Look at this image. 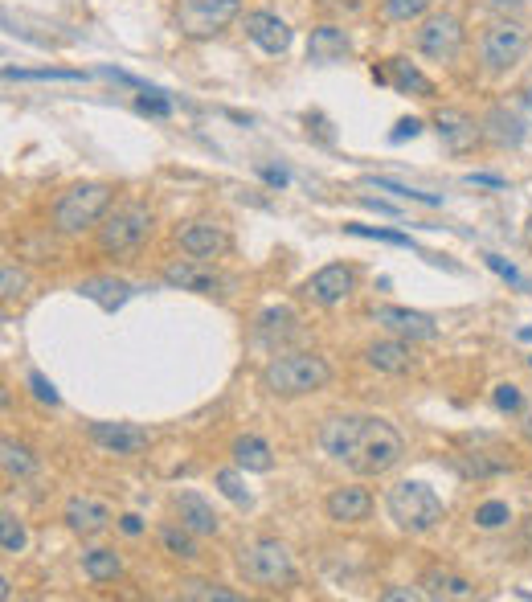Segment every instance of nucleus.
I'll list each match as a JSON object with an SVG mask.
<instances>
[{
  "mask_svg": "<svg viewBox=\"0 0 532 602\" xmlns=\"http://www.w3.org/2000/svg\"><path fill=\"white\" fill-rule=\"evenodd\" d=\"M332 381V365L316 353H279L262 365V390L275 398H303Z\"/></svg>",
  "mask_w": 532,
  "mask_h": 602,
  "instance_id": "nucleus-1",
  "label": "nucleus"
},
{
  "mask_svg": "<svg viewBox=\"0 0 532 602\" xmlns=\"http://www.w3.org/2000/svg\"><path fill=\"white\" fill-rule=\"evenodd\" d=\"M111 201H115V189L103 185V181H86V185H74L66 189L58 201H54V230L58 234H82V230H99V222L111 213Z\"/></svg>",
  "mask_w": 532,
  "mask_h": 602,
  "instance_id": "nucleus-2",
  "label": "nucleus"
},
{
  "mask_svg": "<svg viewBox=\"0 0 532 602\" xmlns=\"http://www.w3.org/2000/svg\"><path fill=\"white\" fill-rule=\"evenodd\" d=\"M385 512L393 516L397 529L406 533H430L442 525V500L422 480H402L385 492Z\"/></svg>",
  "mask_w": 532,
  "mask_h": 602,
  "instance_id": "nucleus-3",
  "label": "nucleus"
},
{
  "mask_svg": "<svg viewBox=\"0 0 532 602\" xmlns=\"http://www.w3.org/2000/svg\"><path fill=\"white\" fill-rule=\"evenodd\" d=\"M148 234H152V209L144 201H123V205H111V213L99 222V250L111 258H123L131 250H140Z\"/></svg>",
  "mask_w": 532,
  "mask_h": 602,
  "instance_id": "nucleus-4",
  "label": "nucleus"
},
{
  "mask_svg": "<svg viewBox=\"0 0 532 602\" xmlns=\"http://www.w3.org/2000/svg\"><path fill=\"white\" fill-rule=\"evenodd\" d=\"M238 570L246 574V582L266 586V590H279L287 582H295V562H291V549L283 541H250L238 549Z\"/></svg>",
  "mask_w": 532,
  "mask_h": 602,
  "instance_id": "nucleus-5",
  "label": "nucleus"
},
{
  "mask_svg": "<svg viewBox=\"0 0 532 602\" xmlns=\"http://www.w3.org/2000/svg\"><path fill=\"white\" fill-rule=\"evenodd\" d=\"M402 459H406L402 435H397L385 418H369L365 435H361V447H357V459H352L348 467L361 471V476H385V471H393Z\"/></svg>",
  "mask_w": 532,
  "mask_h": 602,
  "instance_id": "nucleus-6",
  "label": "nucleus"
},
{
  "mask_svg": "<svg viewBox=\"0 0 532 602\" xmlns=\"http://www.w3.org/2000/svg\"><path fill=\"white\" fill-rule=\"evenodd\" d=\"M528 50V29L520 21H492L479 37V58L487 70H512Z\"/></svg>",
  "mask_w": 532,
  "mask_h": 602,
  "instance_id": "nucleus-7",
  "label": "nucleus"
},
{
  "mask_svg": "<svg viewBox=\"0 0 532 602\" xmlns=\"http://www.w3.org/2000/svg\"><path fill=\"white\" fill-rule=\"evenodd\" d=\"M242 9V0H181L176 5V25L185 37H213L226 29Z\"/></svg>",
  "mask_w": 532,
  "mask_h": 602,
  "instance_id": "nucleus-8",
  "label": "nucleus"
},
{
  "mask_svg": "<svg viewBox=\"0 0 532 602\" xmlns=\"http://www.w3.org/2000/svg\"><path fill=\"white\" fill-rule=\"evenodd\" d=\"M418 54L430 62H455L463 54V21L455 13H430L418 29Z\"/></svg>",
  "mask_w": 532,
  "mask_h": 602,
  "instance_id": "nucleus-9",
  "label": "nucleus"
},
{
  "mask_svg": "<svg viewBox=\"0 0 532 602\" xmlns=\"http://www.w3.org/2000/svg\"><path fill=\"white\" fill-rule=\"evenodd\" d=\"M91 443L103 447L107 455H119V459H131V455H144L152 447V430L148 426H136V422H91Z\"/></svg>",
  "mask_w": 532,
  "mask_h": 602,
  "instance_id": "nucleus-10",
  "label": "nucleus"
},
{
  "mask_svg": "<svg viewBox=\"0 0 532 602\" xmlns=\"http://www.w3.org/2000/svg\"><path fill=\"white\" fill-rule=\"evenodd\" d=\"M365 422L361 414H336L320 426V447L336 459V463H352L357 459V447H361V435H365Z\"/></svg>",
  "mask_w": 532,
  "mask_h": 602,
  "instance_id": "nucleus-11",
  "label": "nucleus"
},
{
  "mask_svg": "<svg viewBox=\"0 0 532 602\" xmlns=\"http://www.w3.org/2000/svg\"><path fill=\"white\" fill-rule=\"evenodd\" d=\"M352 287H357V275H352V267L332 263V267L316 271L312 279L303 283V295L312 299V304H320V308H336V304H344V299L352 295Z\"/></svg>",
  "mask_w": 532,
  "mask_h": 602,
  "instance_id": "nucleus-12",
  "label": "nucleus"
},
{
  "mask_svg": "<svg viewBox=\"0 0 532 602\" xmlns=\"http://www.w3.org/2000/svg\"><path fill=\"white\" fill-rule=\"evenodd\" d=\"M373 324H381L389 336H402V340H434L438 336V324L430 316L397 308V304H377L373 308Z\"/></svg>",
  "mask_w": 532,
  "mask_h": 602,
  "instance_id": "nucleus-13",
  "label": "nucleus"
},
{
  "mask_svg": "<svg viewBox=\"0 0 532 602\" xmlns=\"http://www.w3.org/2000/svg\"><path fill=\"white\" fill-rule=\"evenodd\" d=\"M246 37L262 54H287L291 50V25L275 13H266V9L246 13Z\"/></svg>",
  "mask_w": 532,
  "mask_h": 602,
  "instance_id": "nucleus-14",
  "label": "nucleus"
},
{
  "mask_svg": "<svg viewBox=\"0 0 532 602\" xmlns=\"http://www.w3.org/2000/svg\"><path fill=\"white\" fill-rule=\"evenodd\" d=\"M62 521L78 537H95V533H103L111 525V508L103 500H95V496H74V500H66Z\"/></svg>",
  "mask_w": 532,
  "mask_h": 602,
  "instance_id": "nucleus-15",
  "label": "nucleus"
},
{
  "mask_svg": "<svg viewBox=\"0 0 532 602\" xmlns=\"http://www.w3.org/2000/svg\"><path fill=\"white\" fill-rule=\"evenodd\" d=\"M365 365L377 373H410L414 369V353H410V340L402 336H389V340H373L365 349Z\"/></svg>",
  "mask_w": 532,
  "mask_h": 602,
  "instance_id": "nucleus-16",
  "label": "nucleus"
},
{
  "mask_svg": "<svg viewBox=\"0 0 532 602\" xmlns=\"http://www.w3.org/2000/svg\"><path fill=\"white\" fill-rule=\"evenodd\" d=\"M172 508H176V516H181V525L193 529L197 537H217L221 516L213 512V504L201 492H181V496L172 500Z\"/></svg>",
  "mask_w": 532,
  "mask_h": 602,
  "instance_id": "nucleus-17",
  "label": "nucleus"
},
{
  "mask_svg": "<svg viewBox=\"0 0 532 602\" xmlns=\"http://www.w3.org/2000/svg\"><path fill=\"white\" fill-rule=\"evenodd\" d=\"M164 283L168 287H181V291H213L217 287V271L209 258H181V263H168L164 267Z\"/></svg>",
  "mask_w": 532,
  "mask_h": 602,
  "instance_id": "nucleus-18",
  "label": "nucleus"
},
{
  "mask_svg": "<svg viewBox=\"0 0 532 602\" xmlns=\"http://www.w3.org/2000/svg\"><path fill=\"white\" fill-rule=\"evenodd\" d=\"M434 127H438V140L447 144L451 152H467V148H475V140L483 136V127H479L471 115L451 111V107L434 115Z\"/></svg>",
  "mask_w": 532,
  "mask_h": 602,
  "instance_id": "nucleus-19",
  "label": "nucleus"
},
{
  "mask_svg": "<svg viewBox=\"0 0 532 602\" xmlns=\"http://www.w3.org/2000/svg\"><path fill=\"white\" fill-rule=\"evenodd\" d=\"M181 250L193 258H217V254L230 250V238L217 222H189L181 230Z\"/></svg>",
  "mask_w": 532,
  "mask_h": 602,
  "instance_id": "nucleus-20",
  "label": "nucleus"
},
{
  "mask_svg": "<svg viewBox=\"0 0 532 602\" xmlns=\"http://www.w3.org/2000/svg\"><path fill=\"white\" fill-rule=\"evenodd\" d=\"M324 508H328V516L336 525H361L365 516L373 512V496L365 488H336Z\"/></svg>",
  "mask_w": 532,
  "mask_h": 602,
  "instance_id": "nucleus-21",
  "label": "nucleus"
},
{
  "mask_svg": "<svg viewBox=\"0 0 532 602\" xmlns=\"http://www.w3.org/2000/svg\"><path fill=\"white\" fill-rule=\"evenodd\" d=\"M373 78H377V82H393L397 91H410V95H418V99H430V95H434V82H430L418 66H410L406 58H389V74H385V70H373Z\"/></svg>",
  "mask_w": 532,
  "mask_h": 602,
  "instance_id": "nucleus-22",
  "label": "nucleus"
},
{
  "mask_svg": "<svg viewBox=\"0 0 532 602\" xmlns=\"http://www.w3.org/2000/svg\"><path fill=\"white\" fill-rule=\"evenodd\" d=\"M344 54H348V37H344V29H336V25L312 29V41H307V58H312V62L332 66V62H340Z\"/></svg>",
  "mask_w": 532,
  "mask_h": 602,
  "instance_id": "nucleus-23",
  "label": "nucleus"
},
{
  "mask_svg": "<svg viewBox=\"0 0 532 602\" xmlns=\"http://www.w3.org/2000/svg\"><path fill=\"white\" fill-rule=\"evenodd\" d=\"M418 586L426 598H475V586L451 570H426Z\"/></svg>",
  "mask_w": 532,
  "mask_h": 602,
  "instance_id": "nucleus-24",
  "label": "nucleus"
},
{
  "mask_svg": "<svg viewBox=\"0 0 532 602\" xmlns=\"http://www.w3.org/2000/svg\"><path fill=\"white\" fill-rule=\"evenodd\" d=\"M483 136L492 140V144H500V148H508V144H520V140H524V123H520L516 111L496 107L492 115H487V123H483Z\"/></svg>",
  "mask_w": 532,
  "mask_h": 602,
  "instance_id": "nucleus-25",
  "label": "nucleus"
},
{
  "mask_svg": "<svg viewBox=\"0 0 532 602\" xmlns=\"http://www.w3.org/2000/svg\"><path fill=\"white\" fill-rule=\"evenodd\" d=\"M160 545H164V553L181 557V562H197V557H201L197 533L185 529V525H164V529H160Z\"/></svg>",
  "mask_w": 532,
  "mask_h": 602,
  "instance_id": "nucleus-26",
  "label": "nucleus"
},
{
  "mask_svg": "<svg viewBox=\"0 0 532 602\" xmlns=\"http://www.w3.org/2000/svg\"><path fill=\"white\" fill-rule=\"evenodd\" d=\"M234 463H238L242 471H271V467H275L271 447H266L262 439H254V435H242V439L234 443Z\"/></svg>",
  "mask_w": 532,
  "mask_h": 602,
  "instance_id": "nucleus-27",
  "label": "nucleus"
},
{
  "mask_svg": "<svg viewBox=\"0 0 532 602\" xmlns=\"http://www.w3.org/2000/svg\"><path fill=\"white\" fill-rule=\"evenodd\" d=\"M176 594L189 598V602H242V594H238V590L221 586V582H205V578H185Z\"/></svg>",
  "mask_w": 532,
  "mask_h": 602,
  "instance_id": "nucleus-28",
  "label": "nucleus"
},
{
  "mask_svg": "<svg viewBox=\"0 0 532 602\" xmlns=\"http://www.w3.org/2000/svg\"><path fill=\"white\" fill-rule=\"evenodd\" d=\"M82 574L91 582H115L123 574V562H119L115 549H91L82 557Z\"/></svg>",
  "mask_w": 532,
  "mask_h": 602,
  "instance_id": "nucleus-29",
  "label": "nucleus"
},
{
  "mask_svg": "<svg viewBox=\"0 0 532 602\" xmlns=\"http://www.w3.org/2000/svg\"><path fill=\"white\" fill-rule=\"evenodd\" d=\"M0 463H5V476H13V480H25L37 471V455L25 443H13V439L0 443Z\"/></svg>",
  "mask_w": 532,
  "mask_h": 602,
  "instance_id": "nucleus-30",
  "label": "nucleus"
},
{
  "mask_svg": "<svg viewBox=\"0 0 532 602\" xmlns=\"http://www.w3.org/2000/svg\"><path fill=\"white\" fill-rule=\"evenodd\" d=\"M78 291H82L86 299H99L103 308H119L123 299L131 295V287H127V283H111V279H95V283H82Z\"/></svg>",
  "mask_w": 532,
  "mask_h": 602,
  "instance_id": "nucleus-31",
  "label": "nucleus"
},
{
  "mask_svg": "<svg viewBox=\"0 0 532 602\" xmlns=\"http://www.w3.org/2000/svg\"><path fill=\"white\" fill-rule=\"evenodd\" d=\"M430 5H434V0H385V5H381V13H385V21L410 25V21L426 17V9H430Z\"/></svg>",
  "mask_w": 532,
  "mask_h": 602,
  "instance_id": "nucleus-32",
  "label": "nucleus"
},
{
  "mask_svg": "<svg viewBox=\"0 0 532 602\" xmlns=\"http://www.w3.org/2000/svg\"><path fill=\"white\" fill-rule=\"evenodd\" d=\"M512 521V508L504 504V500H483L479 508H475V529H504Z\"/></svg>",
  "mask_w": 532,
  "mask_h": 602,
  "instance_id": "nucleus-33",
  "label": "nucleus"
},
{
  "mask_svg": "<svg viewBox=\"0 0 532 602\" xmlns=\"http://www.w3.org/2000/svg\"><path fill=\"white\" fill-rule=\"evenodd\" d=\"M291 324H295V312H291V308H271V312H262V316H258V328H254V332H258V340H271L275 332L287 336Z\"/></svg>",
  "mask_w": 532,
  "mask_h": 602,
  "instance_id": "nucleus-34",
  "label": "nucleus"
},
{
  "mask_svg": "<svg viewBox=\"0 0 532 602\" xmlns=\"http://www.w3.org/2000/svg\"><path fill=\"white\" fill-rule=\"evenodd\" d=\"M0 545H5V553H21V549H25V525H21V516L0 512Z\"/></svg>",
  "mask_w": 532,
  "mask_h": 602,
  "instance_id": "nucleus-35",
  "label": "nucleus"
},
{
  "mask_svg": "<svg viewBox=\"0 0 532 602\" xmlns=\"http://www.w3.org/2000/svg\"><path fill=\"white\" fill-rule=\"evenodd\" d=\"M213 484L221 488V496H230L234 504H250V492L242 488V476H238L234 467H226V471H217V476H213Z\"/></svg>",
  "mask_w": 532,
  "mask_h": 602,
  "instance_id": "nucleus-36",
  "label": "nucleus"
},
{
  "mask_svg": "<svg viewBox=\"0 0 532 602\" xmlns=\"http://www.w3.org/2000/svg\"><path fill=\"white\" fill-rule=\"evenodd\" d=\"M381 193H393L397 201H418V205H438V197L434 193H418V189H406V185H397V181H385V177H377L373 181Z\"/></svg>",
  "mask_w": 532,
  "mask_h": 602,
  "instance_id": "nucleus-37",
  "label": "nucleus"
},
{
  "mask_svg": "<svg viewBox=\"0 0 532 602\" xmlns=\"http://www.w3.org/2000/svg\"><path fill=\"white\" fill-rule=\"evenodd\" d=\"M25 271L21 267H13V263H5V267H0V295H5V299H17V295H25Z\"/></svg>",
  "mask_w": 532,
  "mask_h": 602,
  "instance_id": "nucleus-38",
  "label": "nucleus"
},
{
  "mask_svg": "<svg viewBox=\"0 0 532 602\" xmlns=\"http://www.w3.org/2000/svg\"><path fill=\"white\" fill-rule=\"evenodd\" d=\"M348 234H357V238H373V242H389V246H414L406 234H393V230H373V226H348Z\"/></svg>",
  "mask_w": 532,
  "mask_h": 602,
  "instance_id": "nucleus-39",
  "label": "nucleus"
},
{
  "mask_svg": "<svg viewBox=\"0 0 532 602\" xmlns=\"http://www.w3.org/2000/svg\"><path fill=\"white\" fill-rule=\"evenodd\" d=\"M483 263H487V267H492V271H496L500 279H508L512 287H520V291L528 287V279H524V275H520V271H516L512 263H504V258H500V254H483Z\"/></svg>",
  "mask_w": 532,
  "mask_h": 602,
  "instance_id": "nucleus-40",
  "label": "nucleus"
},
{
  "mask_svg": "<svg viewBox=\"0 0 532 602\" xmlns=\"http://www.w3.org/2000/svg\"><path fill=\"white\" fill-rule=\"evenodd\" d=\"M9 78H33V82L62 78V82H82L86 74H78V70H9Z\"/></svg>",
  "mask_w": 532,
  "mask_h": 602,
  "instance_id": "nucleus-41",
  "label": "nucleus"
},
{
  "mask_svg": "<svg viewBox=\"0 0 532 602\" xmlns=\"http://www.w3.org/2000/svg\"><path fill=\"white\" fill-rule=\"evenodd\" d=\"M508 467H512L508 459H487V455H471V459H467L471 476H496V471H508Z\"/></svg>",
  "mask_w": 532,
  "mask_h": 602,
  "instance_id": "nucleus-42",
  "label": "nucleus"
},
{
  "mask_svg": "<svg viewBox=\"0 0 532 602\" xmlns=\"http://www.w3.org/2000/svg\"><path fill=\"white\" fill-rule=\"evenodd\" d=\"M29 390L37 402H46V406H58V390L46 381V373H29Z\"/></svg>",
  "mask_w": 532,
  "mask_h": 602,
  "instance_id": "nucleus-43",
  "label": "nucleus"
},
{
  "mask_svg": "<svg viewBox=\"0 0 532 602\" xmlns=\"http://www.w3.org/2000/svg\"><path fill=\"white\" fill-rule=\"evenodd\" d=\"M136 107H140L144 115H168V111H172V103H168V99H160V91H144Z\"/></svg>",
  "mask_w": 532,
  "mask_h": 602,
  "instance_id": "nucleus-44",
  "label": "nucleus"
},
{
  "mask_svg": "<svg viewBox=\"0 0 532 602\" xmlns=\"http://www.w3.org/2000/svg\"><path fill=\"white\" fill-rule=\"evenodd\" d=\"M422 132V123L418 119H402V123H397L393 127V132H389V144H402V140H414Z\"/></svg>",
  "mask_w": 532,
  "mask_h": 602,
  "instance_id": "nucleus-45",
  "label": "nucleus"
},
{
  "mask_svg": "<svg viewBox=\"0 0 532 602\" xmlns=\"http://www.w3.org/2000/svg\"><path fill=\"white\" fill-rule=\"evenodd\" d=\"M496 406L500 410H520V390H516V385H500V390H496Z\"/></svg>",
  "mask_w": 532,
  "mask_h": 602,
  "instance_id": "nucleus-46",
  "label": "nucleus"
},
{
  "mask_svg": "<svg viewBox=\"0 0 532 602\" xmlns=\"http://www.w3.org/2000/svg\"><path fill=\"white\" fill-rule=\"evenodd\" d=\"M467 185H483V189H504L508 181H504V177H496V172H471V177H467Z\"/></svg>",
  "mask_w": 532,
  "mask_h": 602,
  "instance_id": "nucleus-47",
  "label": "nucleus"
},
{
  "mask_svg": "<svg viewBox=\"0 0 532 602\" xmlns=\"http://www.w3.org/2000/svg\"><path fill=\"white\" fill-rule=\"evenodd\" d=\"M119 529H123L127 537H140V533H144V521H140L136 512H127V516H119Z\"/></svg>",
  "mask_w": 532,
  "mask_h": 602,
  "instance_id": "nucleus-48",
  "label": "nucleus"
},
{
  "mask_svg": "<svg viewBox=\"0 0 532 602\" xmlns=\"http://www.w3.org/2000/svg\"><path fill=\"white\" fill-rule=\"evenodd\" d=\"M381 598H385V602H414V598H426V594H422V590H385Z\"/></svg>",
  "mask_w": 532,
  "mask_h": 602,
  "instance_id": "nucleus-49",
  "label": "nucleus"
},
{
  "mask_svg": "<svg viewBox=\"0 0 532 602\" xmlns=\"http://www.w3.org/2000/svg\"><path fill=\"white\" fill-rule=\"evenodd\" d=\"M262 181H266V185H275V189H283V185H287V172H279V168H262Z\"/></svg>",
  "mask_w": 532,
  "mask_h": 602,
  "instance_id": "nucleus-50",
  "label": "nucleus"
},
{
  "mask_svg": "<svg viewBox=\"0 0 532 602\" xmlns=\"http://www.w3.org/2000/svg\"><path fill=\"white\" fill-rule=\"evenodd\" d=\"M520 533H524V541L532 545V516H524V525H520Z\"/></svg>",
  "mask_w": 532,
  "mask_h": 602,
  "instance_id": "nucleus-51",
  "label": "nucleus"
},
{
  "mask_svg": "<svg viewBox=\"0 0 532 602\" xmlns=\"http://www.w3.org/2000/svg\"><path fill=\"white\" fill-rule=\"evenodd\" d=\"M524 103H528V111H532V86H528V91H524Z\"/></svg>",
  "mask_w": 532,
  "mask_h": 602,
  "instance_id": "nucleus-52",
  "label": "nucleus"
},
{
  "mask_svg": "<svg viewBox=\"0 0 532 602\" xmlns=\"http://www.w3.org/2000/svg\"><path fill=\"white\" fill-rule=\"evenodd\" d=\"M520 336H524V340H532V328H524V332H520Z\"/></svg>",
  "mask_w": 532,
  "mask_h": 602,
  "instance_id": "nucleus-53",
  "label": "nucleus"
},
{
  "mask_svg": "<svg viewBox=\"0 0 532 602\" xmlns=\"http://www.w3.org/2000/svg\"><path fill=\"white\" fill-rule=\"evenodd\" d=\"M528 435H532V418H528Z\"/></svg>",
  "mask_w": 532,
  "mask_h": 602,
  "instance_id": "nucleus-54",
  "label": "nucleus"
}]
</instances>
